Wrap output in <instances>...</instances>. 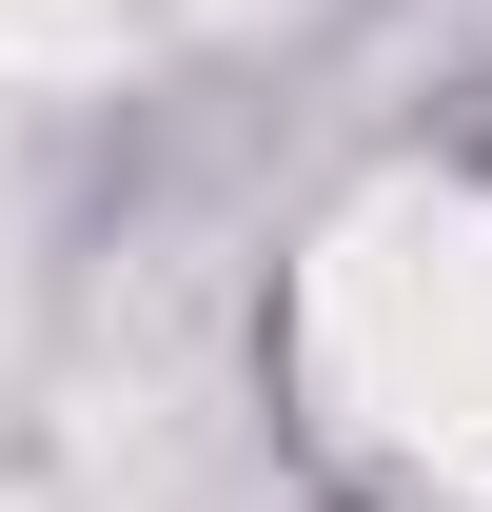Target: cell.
Masks as SVG:
<instances>
[{
	"label": "cell",
	"instance_id": "7a4b0ae2",
	"mask_svg": "<svg viewBox=\"0 0 492 512\" xmlns=\"http://www.w3.org/2000/svg\"><path fill=\"white\" fill-rule=\"evenodd\" d=\"M178 0H0V79H99V60H138Z\"/></svg>",
	"mask_w": 492,
	"mask_h": 512
},
{
	"label": "cell",
	"instance_id": "6da1fadb",
	"mask_svg": "<svg viewBox=\"0 0 492 512\" xmlns=\"http://www.w3.org/2000/svg\"><path fill=\"white\" fill-rule=\"evenodd\" d=\"M296 335H315V394H335L394 473L492 493V197H453V178L355 197V217L315 237Z\"/></svg>",
	"mask_w": 492,
	"mask_h": 512
}]
</instances>
